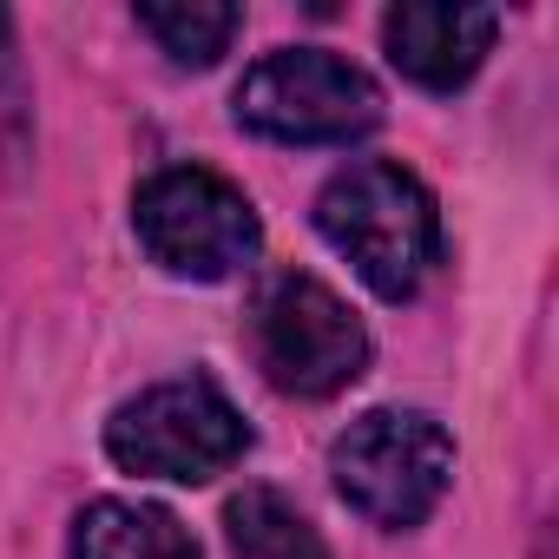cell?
I'll use <instances>...</instances> for the list:
<instances>
[{
	"mask_svg": "<svg viewBox=\"0 0 559 559\" xmlns=\"http://www.w3.org/2000/svg\"><path fill=\"white\" fill-rule=\"evenodd\" d=\"M317 230L382 304H408L441 263V211L428 185L389 158L343 165L317 198Z\"/></svg>",
	"mask_w": 559,
	"mask_h": 559,
	"instance_id": "obj_1",
	"label": "cell"
},
{
	"mask_svg": "<svg viewBox=\"0 0 559 559\" xmlns=\"http://www.w3.org/2000/svg\"><path fill=\"white\" fill-rule=\"evenodd\" d=\"M250 349L270 389L297 402H330L369 369L362 317L310 270H276L250 304Z\"/></svg>",
	"mask_w": 559,
	"mask_h": 559,
	"instance_id": "obj_2",
	"label": "cell"
},
{
	"mask_svg": "<svg viewBox=\"0 0 559 559\" xmlns=\"http://www.w3.org/2000/svg\"><path fill=\"white\" fill-rule=\"evenodd\" d=\"M330 474H336V493L362 520L408 533L441 507V493L454 480V441L421 408H376L336 435Z\"/></svg>",
	"mask_w": 559,
	"mask_h": 559,
	"instance_id": "obj_3",
	"label": "cell"
},
{
	"mask_svg": "<svg viewBox=\"0 0 559 559\" xmlns=\"http://www.w3.org/2000/svg\"><path fill=\"white\" fill-rule=\"evenodd\" d=\"M237 126L270 145H349L382 126V93L330 47H284L237 80Z\"/></svg>",
	"mask_w": 559,
	"mask_h": 559,
	"instance_id": "obj_4",
	"label": "cell"
},
{
	"mask_svg": "<svg viewBox=\"0 0 559 559\" xmlns=\"http://www.w3.org/2000/svg\"><path fill=\"white\" fill-rule=\"evenodd\" d=\"M243 448H250V428H243V415L230 408V395L211 376L158 382V389L132 395L106 421V454L139 480L204 487L224 467H237Z\"/></svg>",
	"mask_w": 559,
	"mask_h": 559,
	"instance_id": "obj_5",
	"label": "cell"
},
{
	"mask_svg": "<svg viewBox=\"0 0 559 559\" xmlns=\"http://www.w3.org/2000/svg\"><path fill=\"white\" fill-rule=\"evenodd\" d=\"M132 230H139V243L158 270L191 276V284H224V276H237L263 243V224H257L250 198L230 178L204 171V165L152 171L132 198Z\"/></svg>",
	"mask_w": 559,
	"mask_h": 559,
	"instance_id": "obj_6",
	"label": "cell"
},
{
	"mask_svg": "<svg viewBox=\"0 0 559 559\" xmlns=\"http://www.w3.org/2000/svg\"><path fill=\"white\" fill-rule=\"evenodd\" d=\"M500 34L493 8H435V0H402L382 14V47L395 73H408L428 93H454L480 73L487 47Z\"/></svg>",
	"mask_w": 559,
	"mask_h": 559,
	"instance_id": "obj_7",
	"label": "cell"
},
{
	"mask_svg": "<svg viewBox=\"0 0 559 559\" xmlns=\"http://www.w3.org/2000/svg\"><path fill=\"white\" fill-rule=\"evenodd\" d=\"M73 559H198V539L165 507L93 500L73 526Z\"/></svg>",
	"mask_w": 559,
	"mask_h": 559,
	"instance_id": "obj_8",
	"label": "cell"
},
{
	"mask_svg": "<svg viewBox=\"0 0 559 559\" xmlns=\"http://www.w3.org/2000/svg\"><path fill=\"white\" fill-rule=\"evenodd\" d=\"M224 533L237 559H323L317 526L276 493V487H243L224 507Z\"/></svg>",
	"mask_w": 559,
	"mask_h": 559,
	"instance_id": "obj_9",
	"label": "cell"
},
{
	"mask_svg": "<svg viewBox=\"0 0 559 559\" xmlns=\"http://www.w3.org/2000/svg\"><path fill=\"white\" fill-rule=\"evenodd\" d=\"M237 27H243V14H237V8H211V0L139 8V34H152L171 67H217V60L230 53Z\"/></svg>",
	"mask_w": 559,
	"mask_h": 559,
	"instance_id": "obj_10",
	"label": "cell"
},
{
	"mask_svg": "<svg viewBox=\"0 0 559 559\" xmlns=\"http://www.w3.org/2000/svg\"><path fill=\"white\" fill-rule=\"evenodd\" d=\"M27 119H34V93L21 67V34H14V14L0 8V145H21Z\"/></svg>",
	"mask_w": 559,
	"mask_h": 559,
	"instance_id": "obj_11",
	"label": "cell"
}]
</instances>
